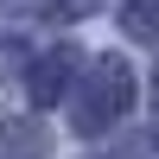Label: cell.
<instances>
[{
    "mask_svg": "<svg viewBox=\"0 0 159 159\" xmlns=\"http://www.w3.org/2000/svg\"><path fill=\"white\" fill-rule=\"evenodd\" d=\"M64 70H70V57H45V64H38V76H32V96L51 102V96L64 89Z\"/></svg>",
    "mask_w": 159,
    "mask_h": 159,
    "instance_id": "1",
    "label": "cell"
},
{
    "mask_svg": "<svg viewBox=\"0 0 159 159\" xmlns=\"http://www.w3.org/2000/svg\"><path fill=\"white\" fill-rule=\"evenodd\" d=\"M127 25H134L140 38H159V0H134V7H127Z\"/></svg>",
    "mask_w": 159,
    "mask_h": 159,
    "instance_id": "2",
    "label": "cell"
}]
</instances>
